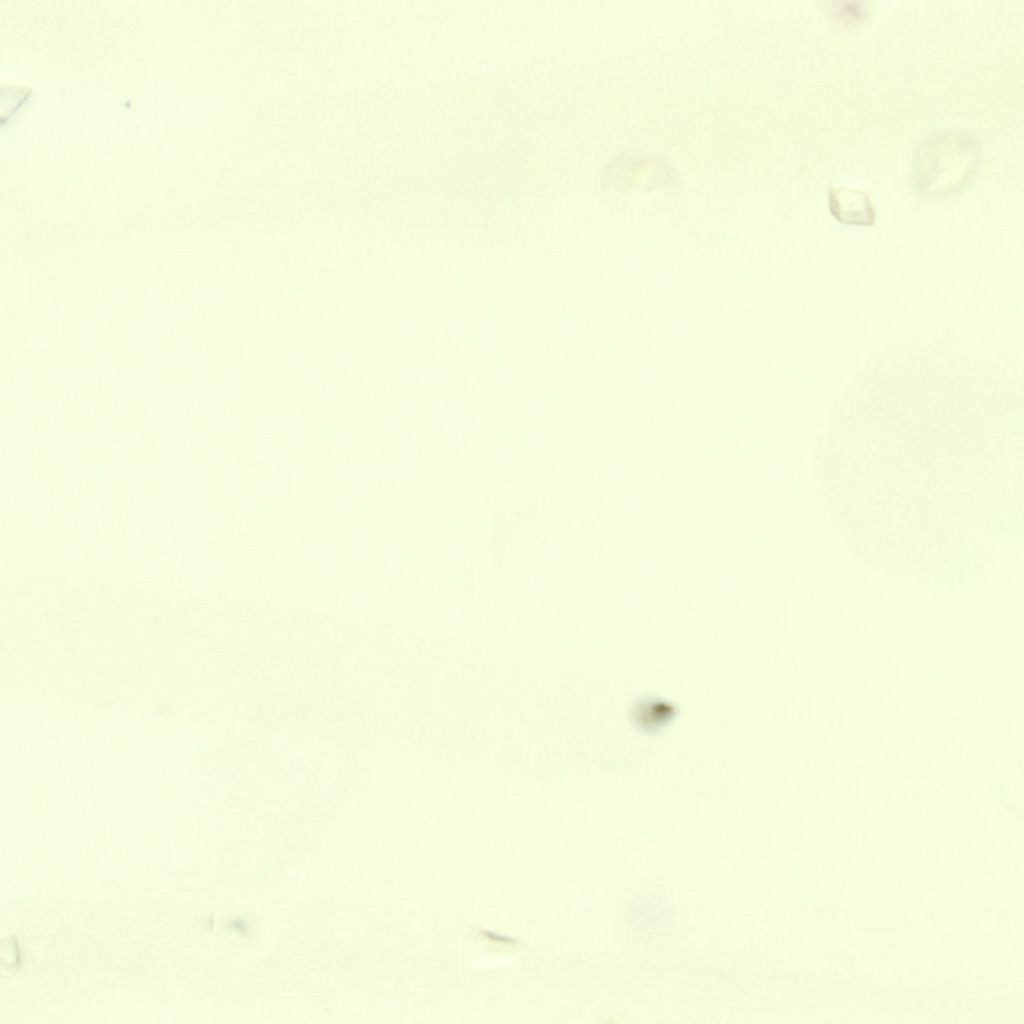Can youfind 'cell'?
Instances as JSON below:
<instances>
[{"instance_id":"7a4b0ae2","label":"cell","mask_w":1024,"mask_h":1024,"mask_svg":"<svg viewBox=\"0 0 1024 1024\" xmlns=\"http://www.w3.org/2000/svg\"><path fill=\"white\" fill-rule=\"evenodd\" d=\"M829 210L844 225L872 226L876 212L869 196L858 189L837 187L829 191Z\"/></svg>"},{"instance_id":"6da1fadb","label":"cell","mask_w":1024,"mask_h":1024,"mask_svg":"<svg viewBox=\"0 0 1024 1024\" xmlns=\"http://www.w3.org/2000/svg\"><path fill=\"white\" fill-rule=\"evenodd\" d=\"M978 145L974 135L959 130L934 133L915 151L912 179L927 196L956 193L976 167Z\"/></svg>"}]
</instances>
